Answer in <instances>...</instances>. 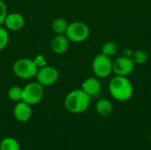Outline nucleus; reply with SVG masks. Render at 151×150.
Instances as JSON below:
<instances>
[{"label":"nucleus","instance_id":"f257e3e1","mask_svg":"<svg viewBox=\"0 0 151 150\" xmlns=\"http://www.w3.org/2000/svg\"><path fill=\"white\" fill-rule=\"evenodd\" d=\"M91 97L81 88L69 92L64 100V104L69 112L73 114H81L88 109Z\"/></svg>","mask_w":151,"mask_h":150},{"label":"nucleus","instance_id":"f03ea898","mask_svg":"<svg viewBox=\"0 0 151 150\" xmlns=\"http://www.w3.org/2000/svg\"><path fill=\"white\" fill-rule=\"evenodd\" d=\"M109 91L115 100L119 102H126L132 97L134 88L131 81L127 77L116 75L109 83Z\"/></svg>","mask_w":151,"mask_h":150},{"label":"nucleus","instance_id":"7ed1b4c3","mask_svg":"<svg viewBox=\"0 0 151 150\" xmlns=\"http://www.w3.org/2000/svg\"><path fill=\"white\" fill-rule=\"evenodd\" d=\"M38 67L33 61L27 57L19 58L16 60L12 65L13 73L19 79L22 80H30L35 78L37 73Z\"/></svg>","mask_w":151,"mask_h":150},{"label":"nucleus","instance_id":"20e7f679","mask_svg":"<svg viewBox=\"0 0 151 150\" xmlns=\"http://www.w3.org/2000/svg\"><path fill=\"white\" fill-rule=\"evenodd\" d=\"M65 34L70 42H82L88 38L89 28L84 22L74 21L71 24H68Z\"/></svg>","mask_w":151,"mask_h":150},{"label":"nucleus","instance_id":"39448f33","mask_svg":"<svg viewBox=\"0 0 151 150\" xmlns=\"http://www.w3.org/2000/svg\"><path fill=\"white\" fill-rule=\"evenodd\" d=\"M44 95V87L37 81H33L27 84L23 88V98L22 101L29 105H35L39 103Z\"/></svg>","mask_w":151,"mask_h":150},{"label":"nucleus","instance_id":"423d86ee","mask_svg":"<svg viewBox=\"0 0 151 150\" xmlns=\"http://www.w3.org/2000/svg\"><path fill=\"white\" fill-rule=\"evenodd\" d=\"M92 70L97 78H106L112 72V61L110 57L100 53L92 61Z\"/></svg>","mask_w":151,"mask_h":150},{"label":"nucleus","instance_id":"0eeeda50","mask_svg":"<svg viewBox=\"0 0 151 150\" xmlns=\"http://www.w3.org/2000/svg\"><path fill=\"white\" fill-rule=\"evenodd\" d=\"M58 71L50 65H45L42 68H39L35 75L36 81L43 87H49L57 82L58 80Z\"/></svg>","mask_w":151,"mask_h":150},{"label":"nucleus","instance_id":"6e6552de","mask_svg":"<svg viewBox=\"0 0 151 150\" xmlns=\"http://www.w3.org/2000/svg\"><path fill=\"white\" fill-rule=\"evenodd\" d=\"M134 69V63L130 57H119L112 62V72L118 76L127 77Z\"/></svg>","mask_w":151,"mask_h":150},{"label":"nucleus","instance_id":"1a4fd4ad","mask_svg":"<svg viewBox=\"0 0 151 150\" xmlns=\"http://www.w3.org/2000/svg\"><path fill=\"white\" fill-rule=\"evenodd\" d=\"M4 25L7 30L19 31L23 28V27L25 25V19L19 12L8 13L4 19Z\"/></svg>","mask_w":151,"mask_h":150},{"label":"nucleus","instance_id":"9d476101","mask_svg":"<svg viewBox=\"0 0 151 150\" xmlns=\"http://www.w3.org/2000/svg\"><path fill=\"white\" fill-rule=\"evenodd\" d=\"M13 115L19 122H27L32 116L31 105L24 101L18 102L13 109Z\"/></svg>","mask_w":151,"mask_h":150},{"label":"nucleus","instance_id":"9b49d317","mask_svg":"<svg viewBox=\"0 0 151 150\" xmlns=\"http://www.w3.org/2000/svg\"><path fill=\"white\" fill-rule=\"evenodd\" d=\"M69 40L65 34H56L50 42V48L55 54L62 55L65 53L69 47Z\"/></svg>","mask_w":151,"mask_h":150},{"label":"nucleus","instance_id":"f8f14e48","mask_svg":"<svg viewBox=\"0 0 151 150\" xmlns=\"http://www.w3.org/2000/svg\"><path fill=\"white\" fill-rule=\"evenodd\" d=\"M81 89L90 97L97 96L101 91V82L96 77L88 78L82 82Z\"/></svg>","mask_w":151,"mask_h":150},{"label":"nucleus","instance_id":"ddd939ff","mask_svg":"<svg viewBox=\"0 0 151 150\" xmlns=\"http://www.w3.org/2000/svg\"><path fill=\"white\" fill-rule=\"evenodd\" d=\"M96 111L99 116H101L103 118H108L112 114L113 106L110 100H108L106 98H102L96 102Z\"/></svg>","mask_w":151,"mask_h":150},{"label":"nucleus","instance_id":"4468645a","mask_svg":"<svg viewBox=\"0 0 151 150\" xmlns=\"http://www.w3.org/2000/svg\"><path fill=\"white\" fill-rule=\"evenodd\" d=\"M68 23L64 18H57L51 23V28L56 34H65Z\"/></svg>","mask_w":151,"mask_h":150},{"label":"nucleus","instance_id":"2eb2a0df","mask_svg":"<svg viewBox=\"0 0 151 150\" xmlns=\"http://www.w3.org/2000/svg\"><path fill=\"white\" fill-rule=\"evenodd\" d=\"M0 150H20L19 143L12 137H6L0 142Z\"/></svg>","mask_w":151,"mask_h":150},{"label":"nucleus","instance_id":"dca6fc26","mask_svg":"<svg viewBox=\"0 0 151 150\" xmlns=\"http://www.w3.org/2000/svg\"><path fill=\"white\" fill-rule=\"evenodd\" d=\"M8 97L12 102H20L23 98V88L19 86H12L8 90Z\"/></svg>","mask_w":151,"mask_h":150},{"label":"nucleus","instance_id":"f3484780","mask_svg":"<svg viewBox=\"0 0 151 150\" xmlns=\"http://www.w3.org/2000/svg\"><path fill=\"white\" fill-rule=\"evenodd\" d=\"M118 51V45L114 42H107L102 47V53L107 57L114 56Z\"/></svg>","mask_w":151,"mask_h":150},{"label":"nucleus","instance_id":"a211bd4d","mask_svg":"<svg viewBox=\"0 0 151 150\" xmlns=\"http://www.w3.org/2000/svg\"><path fill=\"white\" fill-rule=\"evenodd\" d=\"M132 60L134 61V65H143L144 63H146L147 59H148V54L143 51V50H136L134 52H133L132 55Z\"/></svg>","mask_w":151,"mask_h":150},{"label":"nucleus","instance_id":"6ab92c4d","mask_svg":"<svg viewBox=\"0 0 151 150\" xmlns=\"http://www.w3.org/2000/svg\"><path fill=\"white\" fill-rule=\"evenodd\" d=\"M9 42V33L5 27L0 26V50H3Z\"/></svg>","mask_w":151,"mask_h":150},{"label":"nucleus","instance_id":"aec40b11","mask_svg":"<svg viewBox=\"0 0 151 150\" xmlns=\"http://www.w3.org/2000/svg\"><path fill=\"white\" fill-rule=\"evenodd\" d=\"M7 14H8L7 6L3 0H0V26L4 25V22Z\"/></svg>","mask_w":151,"mask_h":150},{"label":"nucleus","instance_id":"412c9836","mask_svg":"<svg viewBox=\"0 0 151 150\" xmlns=\"http://www.w3.org/2000/svg\"><path fill=\"white\" fill-rule=\"evenodd\" d=\"M33 61L35 62V64L36 65V66L39 68H42L45 65H47V60H46V57L43 56V55H41V54H38L36 55L34 58H33Z\"/></svg>","mask_w":151,"mask_h":150},{"label":"nucleus","instance_id":"4be33fe9","mask_svg":"<svg viewBox=\"0 0 151 150\" xmlns=\"http://www.w3.org/2000/svg\"><path fill=\"white\" fill-rule=\"evenodd\" d=\"M123 54H124V57H132V55H133V51L129 49H126L124 50L123 51Z\"/></svg>","mask_w":151,"mask_h":150},{"label":"nucleus","instance_id":"5701e85b","mask_svg":"<svg viewBox=\"0 0 151 150\" xmlns=\"http://www.w3.org/2000/svg\"><path fill=\"white\" fill-rule=\"evenodd\" d=\"M150 141H151V134H150Z\"/></svg>","mask_w":151,"mask_h":150}]
</instances>
